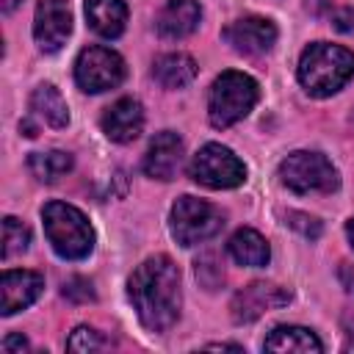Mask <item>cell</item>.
Returning <instances> with one entry per match:
<instances>
[{"mask_svg": "<svg viewBox=\"0 0 354 354\" xmlns=\"http://www.w3.org/2000/svg\"><path fill=\"white\" fill-rule=\"evenodd\" d=\"M127 296L138 321L152 332H166L177 324L183 307V288H180V268L171 257L155 254L147 257L127 282Z\"/></svg>", "mask_w": 354, "mask_h": 354, "instance_id": "6da1fadb", "label": "cell"}, {"mask_svg": "<svg viewBox=\"0 0 354 354\" xmlns=\"http://www.w3.org/2000/svg\"><path fill=\"white\" fill-rule=\"evenodd\" d=\"M354 77V53L340 44L315 41L299 58V83L313 97H332Z\"/></svg>", "mask_w": 354, "mask_h": 354, "instance_id": "7a4b0ae2", "label": "cell"}, {"mask_svg": "<svg viewBox=\"0 0 354 354\" xmlns=\"http://www.w3.org/2000/svg\"><path fill=\"white\" fill-rule=\"evenodd\" d=\"M44 218V232L55 254L64 260H83L94 249V230L83 210L66 202H47L41 210Z\"/></svg>", "mask_w": 354, "mask_h": 354, "instance_id": "3957f363", "label": "cell"}, {"mask_svg": "<svg viewBox=\"0 0 354 354\" xmlns=\"http://www.w3.org/2000/svg\"><path fill=\"white\" fill-rule=\"evenodd\" d=\"M260 88L254 83V77L243 75V72H221L213 86H210V97H207V116L210 124L216 130H224L235 122H241L257 102Z\"/></svg>", "mask_w": 354, "mask_h": 354, "instance_id": "277c9868", "label": "cell"}, {"mask_svg": "<svg viewBox=\"0 0 354 354\" xmlns=\"http://www.w3.org/2000/svg\"><path fill=\"white\" fill-rule=\"evenodd\" d=\"M279 180L296 194H332L340 185L337 169L321 152H290L279 163Z\"/></svg>", "mask_w": 354, "mask_h": 354, "instance_id": "5b68a950", "label": "cell"}, {"mask_svg": "<svg viewBox=\"0 0 354 354\" xmlns=\"http://www.w3.org/2000/svg\"><path fill=\"white\" fill-rule=\"evenodd\" d=\"M224 224V216L216 205L196 199V196H180L171 207L169 227L180 246H196L207 238H213Z\"/></svg>", "mask_w": 354, "mask_h": 354, "instance_id": "8992f818", "label": "cell"}, {"mask_svg": "<svg viewBox=\"0 0 354 354\" xmlns=\"http://www.w3.org/2000/svg\"><path fill=\"white\" fill-rule=\"evenodd\" d=\"M188 171H191V180L194 183H199L205 188H216V191H221V188H238L246 180L243 160L232 149H227L221 144H205L191 158Z\"/></svg>", "mask_w": 354, "mask_h": 354, "instance_id": "52a82bcc", "label": "cell"}, {"mask_svg": "<svg viewBox=\"0 0 354 354\" xmlns=\"http://www.w3.org/2000/svg\"><path fill=\"white\" fill-rule=\"evenodd\" d=\"M75 80L88 94L116 88L124 80V61L111 47H100V44L86 47L75 61Z\"/></svg>", "mask_w": 354, "mask_h": 354, "instance_id": "ba28073f", "label": "cell"}, {"mask_svg": "<svg viewBox=\"0 0 354 354\" xmlns=\"http://www.w3.org/2000/svg\"><path fill=\"white\" fill-rule=\"evenodd\" d=\"M288 301H290V290H285L274 282H252L232 296L230 310L238 324H249L277 307H285Z\"/></svg>", "mask_w": 354, "mask_h": 354, "instance_id": "9c48e42d", "label": "cell"}, {"mask_svg": "<svg viewBox=\"0 0 354 354\" xmlns=\"http://www.w3.org/2000/svg\"><path fill=\"white\" fill-rule=\"evenodd\" d=\"M72 33V8L66 0H41L33 17V36L44 53H55Z\"/></svg>", "mask_w": 354, "mask_h": 354, "instance_id": "30bf717a", "label": "cell"}, {"mask_svg": "<svg viewBox=\"0 0 354 354\" xmlns=\"http://www.w3.org/2000/svg\"><path fill=\"white\" fill-rule=\"evenodd\" d=\"M44 288V279L39 271L28 268H8L0 277V313L14 315L25 307H30Z\"/></svg>", "mask_w": 354, "mask_h": 354, "instance_id": "8fae6325", "label": "cell"}, {"mask_svg": "<svg viewBox=\"0 0 354 354\" xmlns=\"http://www.w3.org/2000/svg\"><path fill=\"white\" fill-rule=\"evenodd\" d=\"M224 39L232 44V50L243 55H260L274 47L277 25L266 17H243V19H235L230 28H224Z\"/></svg>", "mask_w": 354, "mask_h": 354, "instance_id": "7c38bea8", "label": "cell"}, {"mask_svg": "<svg viewBox=\"0 0 354 354\" xmlns=\"http://www.w3.org/2000/svg\"><path fill=\"white\" fill-rule=\"evenodd\" d=\"M144 130V108L133 97L116 100L105 113H102V133L116 141V144H130L141 136Z\"/></svg>", "mask_w": 354, "mask_h": 354, "instance_id": "4fadbf2b", "label": "cell"}, {"mask_svg": "<svg viewBox=\"0 0 354 354\" xmlns=\"http://www.w3.org/2000/svg\"><path fill=\"white\" fill-rule=\"evenodd\" d=\"M183 138L171 130H163L158 133L152 141H149V149H147V158H144V171L155 180H171L177 171H180V163H183Z\"/></svg>", "mask_w": 354, "mask_h": 354, "instance_id": "5bb4252c", "label": "cell"}, {"mask_svg": "<svg viewBox=\"0 0 354 354\" xmlns=\"http://www.w3.org/2000/svg\"><path fill=\"white\" fill-rule=\"evenodd\" d=\"M202 8L196 0H169L158 14V33L163 39H185L196 30Z\"/></svg>", "mask_w": 354, "mask_h": 354, "instance_id": "9a60e30c", "label": "cell"}, {"mask_svg": "<svg viewBox=\"0 0 354 354\" xmlns=\"http://www.w3.org/2000/svg\"><path fill=\"white\" fill-rule=\"evenodd\" d=\"M86 19L102 39H116L127 25V6L124 0H86Z\"/></svg>", "mask_w": 354, "mask_h": 354, "instance_id": "2e32d148", "label": "cell"}, {"mask_svg": "<svg viewBox=\"0 0 354 354\" xmlns=\"http://www.w3.org/2000/svg\"><path fill=\"white\" fill-rule=\"evenodd\" d=\"M263 348L266 351H279V354H288V351H293V354H321L324 343L318 340V335L313 329L288 324V326H277L266 337Z\"/></svg>", "mask_w": 354, "mask_h": 354, "instance_id": "e0dca14e", "label": "cell"}, {"mask_svg": "<svg viewBox=\"0 0 354 354\" xmlns=\"http://www.w3.org/2000/svg\"><path fill=\"white\" fill-rule=\"evenodd\" d=\"M152 77L163 88H183L196 77V61L185 53H166L155 61Z\"/></svg>", "mask_w": 354, "mask_h": 354, "instance_id": "ac0fdd59", "label": "cell"}, {"mask_svg": "<svg viewBox=\"0 0 354 354\" xmlns=\"http://www.w3.org/2000/svg\"><path fill=\"white\" fill-rule=\"evenodd\" d=\"M30 111L50 127L61 130L69 124V108H66V100L61 97V91L50 83H41L33 88L30 94Z\"/></svg>", "mask_w": 354, "mask_h": 354, "instance_id": "d6986e66", "label": "cell"}, {"mask_svg": "<svg viewBox=\"0 0 354 354\" xmlns=\"http://www.w3.org/2000/svg\"><path fill=\"white\" fill-rule=\"evenodd\" d=\"M227 246H230L232 260H235V263H241V266L260 268V266H266V263H268V257H271L268 241H266L257 230H252V227L238 230V232L230 238V243H227Z\"/></svg>", "mask_w": 354, "mask_h": 354, "instance_id": "ffe728a7", "label": "cell"}, {"mask_svg": "<svg viewBox=\"0 0 354 354\" xmlns=\"http://www.w3.org/2000/svg\"><path fill=\"white\" fill-rule=\"evenodd\" d=\"M72 155L64 149H47V152H30L28 169L39 183H55L66 171H72Z\"/></svg>", "mask_w": 354, "mask_h": 354, "instance_id": "44dd1931", "label": "cell"}, {"mask_svg": "<svg viewBox=\"0 0 354 354\" xmlns=\"http://www.w3.org/2000/svg\"><path fill=\"white\" fill-rule=\"evenodd\" d=\"M30 243V230L28 224H22L19 218L14 216H6L3 218V257H14V254H22Z\"/></svg>", "mask_w": 354, "mask_h": 354, "instance_id": "7402d4cb", "label": "cell"}, {"mask_svg": "<svg viewBox=\"0 0 354 354\" xmlns=\"http://www.w3.org/2000/svg\"><path fill=\"white\" fill-rule=\"evenodd\" d=\"M66 348L69 351H102V348H108V340L97 329H91V326H77L69 335Z\"/></svg>", "mask_w": 354, "mask_h": 354, "instance_id": "603a6c76", "label": "cell"}, {"mask_svg": "<svg viewBox=\"0 0 354 354\" xmlns=\"http://www.w3.org/2000/svg\"><path fill=\"white\" fill-rule=\"evenodd\" d=\"M64 296L72 299V301H91L94 299V290H91V282L88 279L75 277V279H69L64 285Z\"/></svg>", "mask_w": 354, "mask_h": 354, "instance_id": "cb8c5ba5", "label": "cell"}, {"mask_svg": "<svg viewBox=\"0 0 354 354\" xmlns=\"http://www.w3.org/2000/svg\"><path fill=\"white\" fill-rule=\"evenodd\" d=\"M288 218H290L288 224H290L293 230H299L304 238H318V232H321V224H318L313 216H304V213H290Z\"/></svg>", "mask_w": 354, "mask_h": 354, "instance_id": "d4e9b609", "label": "cell"}, {"mask_svg": "<svg viewBox=\"0 0 354 354\" xmlns=\"http://www.w3.org/2000/svg\"><path fill=\"white\" fill-rule=\"evenodd\" d=\"M329 19L337 30H351L354 28V11L351 8H332L329 11Z\"/></svg>", "mask_w": 354, "mask_h": 354, "instance_id": "484cf974", "label": "cell"}, {"mask_svg": "<svg viewBox=\"0 0 354 354\" xmlns=\"http://www.w3.org/2000/svg\"><path fill=\"white\" fill-rule=\"evenodd\" d=\"M28 348V340L22 337V335H8L6 340H3V351L6 354H14V351H25Z\"/></svg>", "mask_w": 354, "mask_h": 354, "instance_id": "4316f807", "label": "cell"}, {"mask_svg": "<svg viewBox=\"0 0 354 354\" xmlns=\"http://www.w3.org/2000/svg\"><path fill=\"white\" fill-rule=\"evenodd\" d=\"M19 3H22V0H0V8H3V14H11Z\"/></svg>", "mask_w": 354, "mask_h": 354, "instance_id": "83f0119b", "label": "cell"}, {"mask_svg": "<svg viewBox=\"0 0 354 354\" xmlns=\"http://www.w3.org/2000/svg\"><path fill=\"white\" fill-rule=\"evenodd\" d=\"M346 235H348V241H351V246H354V218H348V224H346Z\"/></svg>", "mask_w": 354, "mask_h": 354, "instance_id": "f1b7e54d", "label": "cell"}]
</instances>
